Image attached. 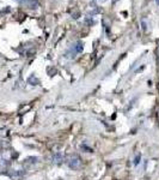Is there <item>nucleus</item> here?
<instances>
[{
  "label": "nucleus",
  "mask_w": 159,
  "mask_h": 180,
  "mask_svg": "<svg viewBox=\"0 0 159 180\" xmlns=\"http://www.w3.org/2000/svg\"><path fill=\"white\" fill-rule=\"evenodd\" d=\"M155 3H157V5H159V0H155Z\"/></svg>",
  "instance_id": "f257e3e1"
}]
</instances>
